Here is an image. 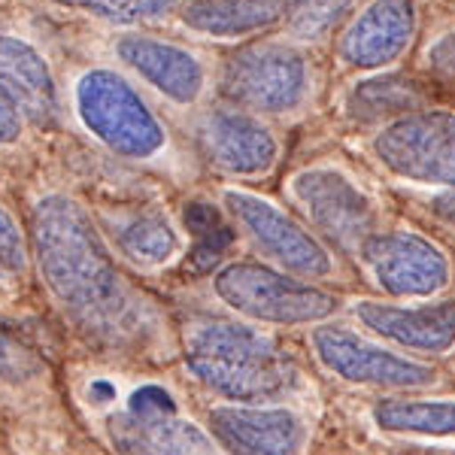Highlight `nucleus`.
<instances>
[{"instance_id":"obj_7","label":"nucleus","mask_w":455,"mask_h":455,"mask_svg":"<svg viewBox=\"0 0 455 455\" xmlns=\"http://www.w3.org/2000/svg\"><path fill=\"white\" fill-rule=\"evenodd\" d=\"M222 204L228 216L243 228L246 237L276 267L304 276V280H328V276H334V259L322 246V240L310 234V228L300 225L295 216L276 207L274 201L246 192V188H225Z\"/></svg>"},{"instance_id":"obj_6","label":"nucleus","mask_w":455,"mask_h":455,"mask_svg":"<svg viewBox=\"0 0 455 455\" xmlns=\"http://www.w3.org/2000/svg\"><path fill=\"white\" fill-rule=\"evenodd\" d=\"M373 156L403 182L455 188V109L395 116L373 137Z\"/></svg>"},{"instance_id":"obj_11","label":"nucleus","mask_w":455,"mask_h":455,"mask_svg":"<svg viewBox=\"0 0 455 455\" xmlns=\"http://www.w3.org/2000/svg\"><path fill=\"white\" fill-rule=\"evenodd\" d=\"M109 437L122 452H212L216 437L182 419L164 386L146 383L124 401L109 422Z\"/></svg>"},{"instance_id":"obj_28","label":"nucleus","mask_w":455,"mask_h":455,"mask_svg":"<svg viewBox=\"0 0 455 455\" xmlns=\"http://www.w3.org/2000/svg\"><path fill=\"white\" fill-rule=\"evenodd\" d=\"M428 210H431V216H435V219H440V222L455 228V188H450V192H443L437 197H431Z\"/></svg>"},{"instance_id":"obj_17","label":"nucleus","mask_w":455,"mask_h":455,"mask_svg":"<svg viewBox=\"0 0 455 455\" xmlns=\"http://www.w3.org/2000/svg\"><path fill=\"white\" fill-rule=\"evenodd\" d=\"M0 85L28 122L49 128L61 116V92L46 55L25 36L0 34Z\"/></svg>"},{"instance_id":"obj_19","label":"nucleus","mask_w":455,"mask_h":455,"mask_svg":"<svg viewBox=\"0 0 455 455\" xmlns=\"http://www.w3.org/2000/svg\"><path fill=\"white\" fill-rule=\"evenodd\" d=\"M285 0H188L180 21L192 34L237 40V36L261 34L283 21Z\"/></svg>"},{"instance_id":"obj_12","label":"nucleus","mask_w":455,"mask_h":455,"mask_svg":"<svg viewBox=\"0 0 455 455\" xmlns=\"http://www.w3.org/2000/svg\"><path fill=\"white\" fill-rule=\"evenodd\" d=\"M204 156L228 176H264L280 158V143L259 113L243 107L210 109L197 122Z\"/></svg>"},{"instance_id":"obj_14","label":"nucleus","mask_w":455,"mask_h":455,"mask_svg":"<svg viewBox=\"0 0 455 455\" xmlns=\"http://www.w3.org/2000/svg\"><path fill=\"white\" fill-rule=\"evenodd\" d=\"M116 55L152 92L176 107H195L207 92V68L192 49L149 34H122Z\"/></svg>"},{"instance_id":"obj_16","label":"nucleus","mask_w":455,"mask_h":455,"mask_svg":"<svg viewBox=\"0 0 455 455\" xmlns=\"http://www.w3.org/2000/svg\"><path fill=\"white\" fill-rule=\"evenodd\" d=\"M416 21V0H373L349 25L340 43V58L358 70H383L410 49Z\"/></svg>"},{"instance_id":"obj_20","label":"nucleus","mask_w":455,"mask_h":455,"mask_svg":"<svg viewBox=\"0 0 455 455\" xmlns=\"http://www.w3.org/2000/svg\"><path fill=\"white\" fill-rule=\"evenodd\" d=\"M371 419L386 435L455 443V398H386L373 403Z\"/></svg>"},{"instance_id":"obj_4","label":"nucleus","mask_w":455,"mask_h":455,"mask_svg":"<svg viewBox=\"0 0 455 455\" xmlns=\"http://www.w3.org/2000/svg\"><path fill=\"white\" fill-rule=\"evenodd\" d=\"M210 283L228 310L261 325H315L340 307L331 291L261 261H231L219 267Z\"/></svg>"},{"instance_id":"obj_22","label":"nucleus","mask_w":455,"mask_h":455,"mask_svg":"<svg viewBox=\"0 0 455 455\" xmlns=\"http://www.w3.org/2000/svg\"><path fill=\"white\" fill-rule=\"evenodd\" d=\"M355 6V0H285L283 25L289 36L315 43L340 28Z\"/></svg>"},{"instance_id":"obj_8","label":"nucleus","mask_w":455,"mask_h":455,"mask_svg":"<svg viewBox=\"0 0 455 455\" xmlns=\"http://www.w3.org/2000/svg\"><path fill=\"white\" fill-rule=\"evenodd\" d=\"M289 188L315 231L347 252H358L377 231V201L340 167H307L291 176Z\"/></svg>"},{"instance_id":"obj_9","label":"nucleus","mask_w":455,"mask_h":455,"mask_svg":"<svg viewBox=\"0 0 455 455\" xmlns=\"http://www.w3.org/2000/svg\"><path fill=\"white\" fill-rule=\"evenodd\" d=\"M313 355L328 373L352 386L386 388V392H403V388H425L437 379L431 364L413 362L407 355L379 347L347 325L313 328L310 334Z\"/></svg>"},{"instance_id":"obj_5","label":"nucleus","mask_w":455,"mask_h":455,"mask_svg":"<svg viewBox=\"0 0 455 455\" xmlns=\"http://www.w3.org/2000/svg\"><path fill=\"white\" fill-rule=\"evenodd\" d=\"M313 73L304 52L285 40H259L237 49L222 68V94L264 116L298 113L310 100Z\"/></svg>"},{"instance_id":"obj_23","label":"nucleus","mask_w":455,"mask_h":455,"mask_svg":"<svg viewBox=\"0 0 455 455\" xmlns=\"http://www.w3.org/2000/svg\"><path fill=\"white\" fill-rule=\"evenodd\" d=\"M64 10H79L85 16L113 21V25H143V21H158L180 6V0H52Z\"/></svg>"},{"instance_id":"obj_24","label":"nucleus","mask_w":455,"mask_h":455,"mask_svg":"<svg viewBox=\"0 0 455 455\" xmlns=\"http://www.w3.org/2000/svg\"><path fill=\"white\" fill-rule=\"evenodd\" d=\"M31 259V234L21 231L19 219L0 204V283L21 280Z\"/></svg>"},{"instance_id":"obj_3","label":"nucleus","mask_w":455,"mask_h":455,"mask_svg":"<svg viewBox=\"0 0 455 455\" xmlns=\"http://www.w3.org/2000/svg\"><path fill=\"white\" fill-rule=\"evenodd\" d=\"M73 113L92 140L124 161H156L171 149L164 122L119 70L92 68L73 83Z\"/></svg>"},{"instance_id":"obj_25","label":"nucleus","mask_w":455,"mask_h":455,"mask_svg":"<svg viewBox=\"0 0 455 455\" xmlns=\"http://www.w3.org/2000/svg\"><path fill=\"white\" fill-rule=\"evenodd\" d=\"M36 371L34 355L12 334L0 328V383H19Z\"/></svg>"},{"instance_id":"obj_1","label":"nucleus","mask_w":455,"mask_h":455,"mask_svg":"<svg viewBox=\"0 0 455 455\" xmlns=\"http://www.w3.org/2000/svg\"><path fill=\"white\" fill-rule=\"evenodd\" d=\"M31 255L52 304L88 340L134 349L158 337L156 304L119 270L79 201L52 192L34 204Z\"/></svg>"},{"instance_id":"obj_21","label":"nucleus","mask_w":455,"mask_h":455,"mask_svg":"<svg viewBox=\"0 0 455 455\" xmlns=\"http://www.w3.org/2000/svg\"><path fill=\"white\" fill-rule=\"evenodd\" d=\"M422 104H425L422 88L416 85L413 79L395 76V73L364 79V83H358L349 94V113L362 122L395 119V116L422 109Z\"/></svg>"},{"instance_id":"obj_26","label":"nucleus","mask_w":455,"mask_h":455,"mask_svg":"<svg viewBox=\"0 0 455 455\" xmlns=\"http://www.w3.org/2000/svg\"><path fill=\"white\" fill-rule=\"evenodd\" d=\"M21 131H25V116H21V109L12 104V98L0 85V146L19 143Z\"/></svg>"},{"instance_id":"obj_2","label":"nucleus","mask_w":455,"mask_h":455,"mask_svg":"<svg viewBox=\"0 0 455 455\" xmlns=\"http://www.w3.org/2000/svg\"><path fill=\"white\" fill-rule=\"evenodd\" d=\"M182 358L197 383L225 401L267 403L298 386V371L280 343L246 322H192L182 340Z\"/></svg>"},{"instance_id":"obj_13","label":"nucleus","mask_w":455,"mask_h":455,"mask_svg":"<svg viewBox=\"0 0 455 455\" xmlns=\"http://www.w3.org/2000/svg\"><path fill=\"white\" fill-rule=\"evenodd\" d=\"M210 435L231 452H300L310 425L285 403H222L210 410Z\"/></svg>"},{"instance_id":"obj_27","label":"nucleus","mask_w":455,"mask_h":455,"mask_svg":"<svg viewBox=\"0 0 455 455\" xmlns=\"http://www.w3.org/2000/svg\"><path fill=\"white\" fill-rule=\"evenodd\" d=\"M428 58H431V68L437 73L455 79V34H446L443 40L435 43V49L428 52Z\"/></svg>"},{"instance_id":"obj_10","label":"nucleus","mask_w":455,"mask_h":455,"mask_svg":"<svg viewBox=\"0 0 455 455\" xmlns=\"http://www.w3.org/2000/svg\"><path fill=\"white\" fill-rule=\"evenodd\" d=\"M358 259L371 280L392 298H431L452 276L443 249L416 231H373L358 246Z\"/></svg>"},{"instance_id":"obj_18","label":"nucleus","mask_w":455,"mask_h":455,"mask_svg":"<svg viewBox=\"0 0 455 455\" xmlns=\"http://www.w3.org/2000/svg\"><path fill=\"white\" fill-rule=\"evenodd\" d=\"M104 219L109 237H113V246L137 267H164L167 261H173L182 252V237L164 210L137 207L107 212Z\"/></svg>"},{"instance_id":"obj_15","label":"nucleus","mask_w":455,"mask_h":455,"mask_svg":"<svg viewBox=\"0 0 455 455\" xmlns=\"http://www.w3.org/2000/svg\"><path fill=\"white\" fill-rule=\"evenodd\" d=\"M352 313L368 331L401 349L443 355L455 349V300L401 307L383 300H355Z\"/></svg>"}]
</instances>
